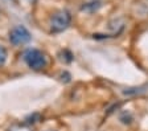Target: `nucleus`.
Segmentation results:
<instances>
[{
    "label": "nucleus",
    "mask_w": 148,
    "mask_h": 131,
    "mask_svg": "<svg viewBox=\"0 0 148 131\" xmlns=\"http://www.w3.org/2000/svg\"><path fill=\"white\" fill-rule=\"evenodd\" d=\"M7 61V49L0 45V66H3Z\"/></svg>",
    "instance_id": "nucleus-6"
},
{
    "label": "nucleus",
    "mask_w": 148,
    "mask_h": 131,
    "mask_svg": "<svg viewBox=\"0 0 148 131\" xmlns=\"http://www.w3.org/2000/svg\"><path fill=\"white\" fill-rule=\"evenodd\" d=\"M70 21H71V16L68 11H58L50 19V31L53 33L64 32L70 25Z\"/></svg>",
    "instance_id": "nucleus-2"
},
{
    "label": "nucleus",
    "mask_w": 148,
    "mask_h": 131,
    "mask_svg": "<svg viewBox=\"0 0 148 131\" xmlns=\"http://www.w3.org/2000/svg\"><path fill=\"white\" fill-rule=\"evenodd\" d=\"M99 7H101V3H99V1H90V3H86L85 5H82L81 10L85 11V12L92 13V12H95V11H98Z\"/></svg>",
    "instance_id": "nucleus-4"
},
{
    "label": "nucleus",
    "mask_w": 148,
    "mask_h": 131,
    "mask_svg": "<svg viewBox=\"0 0 148 131\" xmlns=\"http://www.w3.org/2000/svg\"><path fill=\"white\" fill-rule=\"evenodd\" d=\"M49 131H53V130H49Z\"/></svg>",
    "instance_id": "nucleus-8"
},
{
    "label": "nucleus",
    "mask_w": 148,
    "mask_h": 131,
    "mask_svg": "<svg viewBox=\"0 0 148 131\" xmlns=\"http://www.w3.org/2000/svg\"><path fill=\"white\" fill-rule=\"evenodd\" d=\"M8 131H31V128L28 127L27 125H13L8 128Z\"/></svg>",
    "instance_id": "nucleus-5"
},
{
    "label": "nucleus",
    "mask_w": 148,
    "mask_h": 131,
    "mask_svg": "<svg viewBox=\"0 0 148 131\" xmlns=\"http://www.w3.org/2000/svg\"><path fill=\"white\" fill-rule=\"evenodd\" d=\"M31 38V32L28 31L24 25H17L9 32V41L13 45H24V44L29 43Z\"/></svg>",
    "instance_id": "nucleus-3"
},
{
    "label": "nucleus",
    "mask_w": 148,
    "mask_h": 131,
    "mask_svg": "<svg viewBox=\"0 0 148 131\" xmlns=\"http://www.w3.org/2000/svg\"><path fill=\"white\" fill-rule=\"evenodd\" d=\"M24 61L27 62V65L33 70H41L46 66V58L44 56V53L38 49H28L24 52Z\"/></svg>",
    "instance_id": "nucleus-1"
},
{
    "label": "nucleus",
    "mask_w": 148,
    "mask_h": 131,
    "mask_svg": "<svg viewBox=\"0 0 148 131\" xmlns=\"http://www.w3.org/2000/svg\"><path fill=\"white\" fill-rule=\"evenodd\" d=\"M40 119V114H33V115H31V117H28L25 121H27V123L28 125H31V123H36L37 121Z\"/></svg>",
    "instance_id": "nucleus-7"
}]
</instances>
